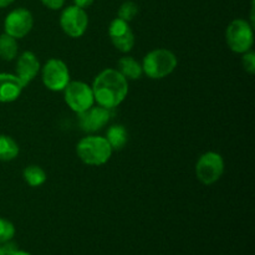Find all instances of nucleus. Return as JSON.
<instances>
[{
	"instance_id": "nucleus-1",
	"label": "nucleus",
	"mask_w": 255,
	"mask_h": 255,
	"mask_svg": "<svg viewBox=\"0 0 255 255\" xmlns=\"http://www.w3.org/2000/svg\"><path fill=\"white\" fill-rule=\"evenodd\" d=\"M94 99L99 106L112 110L120 106L128 95V80L116 69H105L92 82Z\"/></svg>"
},
{
	"instance_id": "nucleus-12",
	"label": "nucleus",
	"mask_w": 255,
	"mask_h": 255,
	"mask_svg": "<svg viewBox=\"0 0 255 255\" xmlns=\"http://www.w3.org/2000/svg\"><path fill=\"white\" fill-rule=\"evenodd\" d=\"M40 69H41V65H40L36 55L31 51H24L17 57L16 66H15L16 74L15 75L26 87L36 77V75L40 72Z\"/></svg>"
},
{
	"instance_id": "nucleus-11",
	"label": "nucleus",
	"mask_w": 255,
	"mask_h": 255,
	"mask_svg": "<svg viewBox=\"0 0 255 255\" xmlns=\"http://www.w3.org/2000/svg\"><path fill=\"white\" fill-rule=\"evenodd\" d=\"M111 120V110L102 106H91L79 114V126L87 133H94L104 128Z\"/></svg>"
},
{
	"instance_id": "nucleus-2",
	"label": "nucleus",
	"mask_w": 255,
	"mask_h": 255,
	"mask_svg": "<svg viewBox=\"0 0 255 255\" xmlns=\"http://www.w3.org/2000/svg\"><path fill=\"white\" fill-rule=\"evenodd\" d=\"M112 148L107 139L102 136L84 137L76 146L77 157L87 166H102L107 163L112 156Z\"/></svg>"
},
{
	"instance_id": "nucleus-9",
	"label": "nucleus",
	"mask_w": 255,
	"mask_h": 255,
	"mask_svg": "<svg viewBox=\"0 0 255 255\" xmlns=\"http://www.w3.org/2000/svg\"><path fill=\"white\" fill-rule=\"evenodd\" d=\"M34 26V17L27 9L17 7L10 11L6 15L4 21L5 34L15 37V39H22L31 31Z\"/></svg>"
},
{
	"instance_id": "nucleus-13",
	"label": "nucleus",
	"mask_w": 255,
	"mask_h": 255,
	"mask_svg": "<svg viewBox=\"0 0 255 255\" xmlns=\"http://www.w3.org/2000/svg\"><path fill=\"white\" fill-rule=\"evenodd\" d=\"M25 86L16 75L0 72V102L9 104L16 101Z\"/></svg>"
},
{
	"instance_id": "nucleus-4",
	"label": "nucleus",
	"mask_w": 255,
	"mask_h": 255,
	"mask_svg": "<svg viewBox=\"0 0 255 255\" xmlns=\"http://www.w3.org/2000/svg\"><path fill=\"white\" fill-rule=\"evenodd\" d=\"M226 41L229 49L236 54H244L253 47V25L244 19H236L228 25Z\"/></svg>"
},
{
	"instance_id": "nucleus-20",
	"label": "nucleus",
	"mask_w": 255,
	"mask_h": 255,
	"mask_svg": "<svg viewBox=\"0 0 255 255\" xmlns=\"http://www.w3.org/2000/svg\"><path fill=\"white\" fill-rule=\"evenodd\" d=\"M15 236V227L10 221L0 218V244L12 241Z\"/></svg>"
},
{
	"instance_id": "nucleus-14",
	"label": "nucleus",
	"mask_w": 255,
	"mask_h": 255,
	"mask_svg": "<svg viewBox=\"0 0 255 255\" xmlns=\"http://www.w3.org/2000/svg\"><path fill=\"white\" fill-rule=\"evenodd\" d=\"M105 138L110 143L112 151H121L128 142V132L122 125H112L107 129Z\"/></svg>"
},
{
	"instance_id": "nucleus-26",
	"label": "nucleus",
	"mask_w": 255,
	"mask_h": 255,
	"mask_svg": "<svg viewBox=\"0 0 255 255\" xmlns=\"http://www.w3.org/2000/svg\"><path fill=\"white\" fill-rule=\"evenodd\" d=\"M0 255H6V253H5L4 251V247H2L1 244H0Z\"/></svg>"
},
{
	"instance_id": "nucleus-18",
	"label": "nucleus",
	"mask_w": 255,
	"mask_h": 255,
	"mask_svg": "<svg viewBox=\"0 0 255 255\" xmlns=\"http://www.w3.org/2000/svg\"><path fill=\"white\" fill-rule=\"evenodd\" d=\"M22 178L32 188L42 186L46 182V172L36 164H30L22 171Z\"/></svg>"
},
{
	"instance_id": "nucleus-21",
	"label": "nucleus",
	"mask_w": 255,
	"mask_h": 255,
	"mask_svg": "<svg viewBox=\"0 0 255 255\" xmlns=\"http://www.w3.org/2000/svg\"><path fill=\"white\" fill-rule=\"evenodd\" d=\"M242 65L249 75L255 74V54L253 51L249 50V51L244 52L243 57H242Z\"/></svg>"
},
{
	"instance_id": "nucleus-24",
	"label": "nucleus",
	"mask_w": 255,
	"mask_h": 255,
	"mask_svg": "<svg viewBox=\"0 0 255 255\" xmlns=\"http://www.w3.org/2000/svg\"><path fill=\"white\" fill-rule=\"evenodd\" d=\"M14 1L15 0H0V9H1V7L9 6V5L12 4Z\"/></svg>"
},
{
	"instance_id": "nucleus-22",
	"label": "nucleus",
	"mask_w": 255,
	"mask_h": 255,
	"mask_svg": "<svg viewBox=\"0 0 255 255\" xmlns=\"http://www.w3.org/2000/svg\"><path fill=\"white\" fill-rule=\"evenodd\" d=\"M42 4L51 10H59L64 6L65 0H41Z\"/></svg>"
},
{
	"instance_id": "nucleus-17",
	"label": "nucleus",
	"mask_w": 255,
	"mask_h": 255,
	"mask_svg": "<svg viewBox=\"0 0 255 255\" xmlns=\"http://www.w3.org/2000/svg\"><path fill=\"white\" fill-rule=\"evenodd\" d=\"M19 44L16 39L7 34L0 35V59L4 61H11L17 56Z\"/></svg>"
},
{
	"instance_id": "nucleus-3",
	"label": "nucleus",
	"mask_w": 255,
	"mask_h": 255,
	"mask_svg": "<svg viewBox=\"0 0 255 255\" xmlns=\"http://www.w3.org/2000/svg\"><path fill=\"white\" fill-rule=\"evenodd\" d=\"M142 70L147 77L161 80L171 75L178 65L177 56L167 49H156L149 51L142 61Z\"/></svg>"
},
{
	"instance_id": "nucleus-16",
	"label": "nucleus",
	"mask_w": 255,
	"mask_h": 255,
	"mask_svg": "<svg viewBox=\"0 0 255 255\" xmlns=\"http://www.w3.org/2000/svg\"><path fill=\"white\" fill-rule=\"evenodd\" d=\"M19 144L6 134H0V161L9 162L19 156Z\"/></svg>"
},
{
	"instance_id": "nucleus-15",
	"label": "nucleus",
	"mask_w": 255,
	"mask_h": 255,
	"mask_svg": "<svg viewBox=\"0 0 255 255\" xmlns=\"http://www.w3.org/2000/svg\"><path fill=\"white\" fill-rule=\"evenodd\" d=\"M117 71L126 80H138L143 74L142 65L132 56H122L119 60Z\"/></svg>"
},
{
	"instance_id": "nucleus-7",
	"label": "nucleus",
	"mask_w": 255,
	"mask_h": 255,
	"mask_svg": "<svg viewBox=\"0 0 255 255\" xmlns=\"http://www.w3.org/2000/svg\"><path fill=\"white\" fill-rule=\"evenodd\" d=\"M40 70L42 84L50 91H64L70 82L69 67L62 60L50 59Z\"/></svg>"
},
{
	"instance_id": "nucleus-8",
	"label": "nucleus",
	"mask_w": 255,
	"mask_h": 255,
	"mask_svg": "<svg viewBox=\"0 0 255 255\" xmlns=\"http://www.w3.org/2000/svg\"><path fill=\"white\" fill-rule=\"evenodd\" d=\"M60 26L70 37H81L89 26V16L86 11L76 5L67 6L60 15Z\"/></svg>"
},
{
	"instance_id": "nucleus-19",
	"label": "nucleus",
	"mask_w": 255,
	"mask_h": 255,
	"mask_svg": "<svg viewBox=\"0 0 255 255\" xmlns=\"http://www.w3.org/2000/svg\"><path fill=\"white\" fill-rule=\"evenodd\" d=\"M137 14H138V6H137L136 2L125 1L124 4L120 6L119 12H117V15H119V16L117 17H120V19L129 22L131 20H133L134 17L137 16Z\"/></svg>"
},
{
	"instance_id": "nucleus-25",
	"label": "nucleus",
	"mask_w": 255,
	"mask_h": 255,
	"mask_svg": "<svg viewBox=\"0 0 255 255\" xmlns=\"http://www.w3.org/2000/svg\"><path fill=\"white\" fill-rule=\"evenodd\" d=\"M11 255H31V254H29V253H27V252H24V251H19V249H17V251L15 252L14 254H11Z\"/></svg>"
},
{
	"instance_id": "nucleus-6",
	"label": "nucleus",
	"mask_w": 255,
	"mask_h": 255,
	"mask_svg": "<svg viewBox=\"0 0 255 255\" xmlns=\"http://www.w3.org/2000/svg\"><path fill=\"white\" fill-rule=\"evenodd\" d=\"M64 99L70 110L76 114L86 111L95 104L91 86L82 81H70L64 89Z\"/></svg>"
},
{
	"instance_id": "nucleus-5",
	"label": "nucleus",
	"mask_w": 255,
	"mask_h": 255,
	"mask_svg": "<svg viewBox=\"0 0 255 255\" xmlns=\"http://www.w3.org/2000/svg\"><path fill=\"white\" fill-rule=\"evenodd\" d=\"M224 159L217 152H206L196 163L197 179L204 186H212L221 179L224 173Z\"/></svg>"
},
{
	"instance_id": "nucleus-23",
	"label": "nucleus",
	"mask_w": 255,
	"mask_h": 255,
	"mask_svg": "<svg viewBox=\"0 0 255 255\" xmlns=\"http://www.w3.org/2000/svg\"><path fill=\"white\" fill-rule=\"evenodd\" d=\"M95 0H74L75 5L79 7H81V9H87V7L91 6L92 4H94Z\"/></svg>"
},
{
	"instance_id": "nucleus-10",
	"label": "nucleus",
	"mask_w": 255,
	"mask_h": 255,
	"mask_svg": "<svg viewBox=\"0 0 255 255\" xmlns=\"http://www.w3.org/2000/svg\"><path fill=\"white\" fill-rule=\"evenodd\" d=\"M109 36L111 39L112 45L119 50L120 52L131 51L134 46V34L129 27V24L125 20L116 17L111 21L109 26Z\"/></svg>"
}]
</instances>
